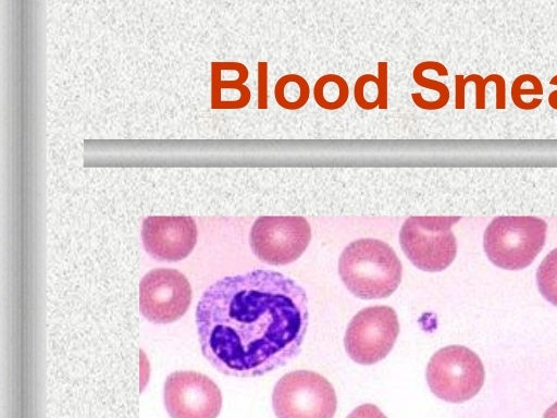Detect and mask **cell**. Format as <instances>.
Segmentation results:
<instances>
[{"instance_id": "cell-1", "label": "cell", "mask_w": 557, "mask_h": 418, "mask_svg": "<svg viewBox=\"0 0 557 418\" xmlns=\"http://www.w3.org/2000/svg\"><path fill=\"white\" fill-rule=\"evenodd\" d=\"M308 319L304 287L263 269L214 282L196 308L203 356L220 372L237 378L259 377L294 359Z\"/></svg>"}, {"instance_id": "cell-2", "label": "cell", "mask_w": 557, "mask_h": 418, "mask_svg": "<svg viewBox=\"0 0 557 418\" xmlns=\"http://www.w3.org/2000/svg\"><path fill=\"white\" fill-rule=\"evenodd\" d=\"M338 273L355 296L379 299L396 291L401 281L403 267L394 249L385 242L359 238L342 251Z\"/></svg>"}, {"instance_id": "cell-3", "label": "cell", "mask_w": 557, "mask_h": 418, "mask_svg": "<svg viewBox=\"0 0 557 418\" xmlns=\"http://www.w3.org/2000/svg\"><path fill=\"white\" fill-rule=\"evenodd\" d=\"M547 224L535 217H498L486 226L483 248L492 263L521 270L535 259L546 239Z\"/></svg>"}, {"instance_id": "cell-4", "label": "cell", "mask_w": 557, "mask_h": 418, "mask_svg": "<svg viewBox=\"0 0 557 418\" xmlns=\"http://www.w3.org/2000/svg\"><path fill=\"white\" fill-rule=\"evenodd\" d=\"M460 217H410L399 231V244L418 269L438 272L446 269L457 254L451 226Z\"/></svg>"}, {"instance_id": "cell-5", "label": "cell", "mask_w": 557, "mask_h": 418, "mask_svg": "<svg viewBox=\"0 0 557 418\" xmlns=\"http://www.w3.org/2000/svg\"><path fill=\"white\" fill-rule=\"evenodd\" d=\"M431 392L449 403H462L475 396L484 383V366L466 346L449 345L438 349L426 367Z\"/></svg>"}, {"instance_id": "cell-6", "label": "cell", "mask_w": 557, "mask_h": 418, "mask_svg": "<svg viewBox=\"0 0 557 418\" xmlns=\"http://www.w3.org/2000/svg\"><path fill=\"white\" fill-rule=\"evenodd\" d=\"M272 406L277 418H333L337 398L333 385L323 376L295 370L275 384Z\"/></svg>"}, {"instance_id": "cell-7", "label": "cell", "mask_w": 557, "mask_h": 418, "mask_svg": "<svg viewBox=\"0 0 557 418\" xmlns=\"http://www.w3.org/2000/svg\"><path fill=\"white\" fill-rule=\"evenodd\" d=\"M311 228L302 217L264 216L255 220L249 235L252 253L263 262L284 266L308 247Z\"/></svg>"}, {"instance_id": "cell-8", "label": "cell", "mask_w": 557, "mask_h": 418, "mask_svg": "<svg viewBox=\"0 0 557 418\" xmlns=\"http://www.w3.org/2000/svg\"><path fill=\"white\" fill-rule=\"evenodd\" d=\"M399 333L396 311L387 306L360 310L348 323L344 345L349 357L361 365L384 359Z\"/></svg>"}, {"instance_id": "cell-9", "label": "cell", "mask_w": 557, "mask_h": 418, "mask_svg": "<svg viewBox=\"0 0 557 418\" xmlns=\"http://www.w3.org/2000/svg\"><path fill=\"white\" fill-rule=\"evenodd\" d=\"M191 287L186 276L175 269L149 271L139 284V309L154 323H171L180 319L191 302Z\"/></svg>"}, {"instance_id": "cell-10", "label": "cell", "mask_w": 557, "mask_h": 418, "mask_svg": "<svg viewBox=\"0 0 557 418\" xmlns=\"http://www.w3.org/2000/svg\"><path fill=\"white\" fill-rule=\"evenodd\" d=\"M164 406L171 418H216L222 408L219 386L196 371H175L163 386Z\"/></svg>"}, {"instance_id": "cell-11", "label": "cell", "mask_w": 557, "mask_h": 418, "mask_svg": "<svg viewBox=\"0 0 557 418\" xmlns=\"http://www.w3.org/2000/svg\"><path fill=\"white\" fill-rule=\"evenodd\" d=\"M141 239L154 259L178 261L194 249L197 226L190 217H148L143 222Z\"/></svg>"}, {"instance_id": "cell-12", "label": "cell", "mask_w": 557, "mask_h": 418, "mask_svg": "<svg viewBox=\"0 0 557 418\" xmlns=\"http://www.w3.org/2000/svg\"><path fill=\"white\" fill-rule=\"evenodd\" d=\"M377 75L362 74L359 76L354 86V98L358 107L363 110H372L379 108L385 110L388 108V63L379 61Z\"/></svg>"}, {"instance_id": "cell-13", "label": "cell", "mask_w": 557, "mask_h": 418, "mask_svg": "<svg viewBox=\"0 0 557 418\" xmlns=\"http://www.w3.org/2000/svg\"><path fill=\"white\" fill-rule=\"evenodd\" d=\"M428 70L435 71L440 76H446L448 71L444 64L437 61H422L413 67L412 78L414 83L420 87L435 90L438 94L437 99L426 100L420 93H412L411 99L417 107L423 110H437L447 104L449 89L444 83L425 77L423 72Z\"/></svg>"}, {"instance_id": "cell-14", "label": "cell", "mask_w": 557, "mask_h": 418, "mask_svg": "<svg viewBox=\"0 0 557 418\" xmlns=\"http://www.w3.org/2000/svg\"><path fill=\"white\" fill-rule=\"evenodd\" d=\"M349 97V87L344 77L329 73L320 76L313 86L315 103L326 110H336L345 106Z\"/></svg>"}, {"instance_id": "cell-15", "label": "cell", "mask_w": 557, "mask_h": 418, "mask_svg": "<svg viewBox=\"0 0 557 418\" xmlns=\"http://www.w3.org/2000/svg\"><path fill=\"white\" fill-rule=\"evenodd\" d=\"M310 87L306 78L298 74L281 76L274 86V98L286 110H298L309 100Z\"/></svg>"}, {"instance_id": "cell-16", "label": "cell", "mask_w": 557, "mask_h": 418, "mask_svg": "<svg viewBox=\"0 0 557 418\" xmlns=\"http://www.w3.org/2000/svg\"><path fill=\"white\" fill-rule=\"evenodd\" d=\"M536 282L542 296L557 307V248L542 260L536 272Z\"/></svg>"}, {"instance_id": "cell-17", "label": "cell", "mask_w": 557, "mask_h": 418, "mask_svg": "<svg viewBox=\"0 0 557 418\" xmlns=\"http://www.w3.org/2000/svg\"><path fill=\"white\" fill-rule=\"evenodd\" d=\"M503 76L498 74H490L486 77H482L479 74H470L468 76H463L461 74H457L455 76V108L463 109L465 108V87L468 82H473L475 84V108L484 109L485 108V85L488 82L498 83Z\"/></svg>"}, {"instance_id": "cell-18", "label": "cell", "mask_w": 557, "mask_h": 418, "mask_svg": "<svg viewBox=\"0 0 557 418\" xmlns=\"http://www.w3.org/2000/svg\"><path fill=\"white\" fill-rule=\"evenodd\" d=\"M258 81V109H268V62L259 61L257 64Z\"/></svg>"}, {"instance_id": "cell-19", "label": "cell", "mask_w": 557, "mask_h": 418, "mask_svg": "<svg viewBox=\"0 0 557 418\" xmlns=\"http://www.w3.org/2000/svg\"><path fill=\"white\" fill-rule=\"evenodd\" d=\"M346 418H387L381 409L373 404H363L356 407Z\"/></svg>"}, {"instance_id": "cell-20", "label": "cell", "mask_w": 557, "mask_h": 418, "mask_svg": "<svg viewBox=\"0 0 557 418\" xmlns=\"http://www.w3.org/2000/svg\"><path fill=\"white\" fill-rule=\"evenodd\" d=\"M542 418H557V402L554 403L543 415Z\"/></svg>"}, {"instance_id": "cell-21", "label": "cell", "mask_w": 557, "mask_h": 418, "mask_svg": "<svg viewBox=\"0 0 557 418\" xmlns=\"http://www.w3.org/2000/svg\"><path fill=\"white\" fill-rule=\"evenodd\" d=\"M550 85H556L557 84V75H555L552 79H550ZM557 100V89L552 91L548 96V103L552 102V101H555Z\"/></svg>"}]
</instances>
